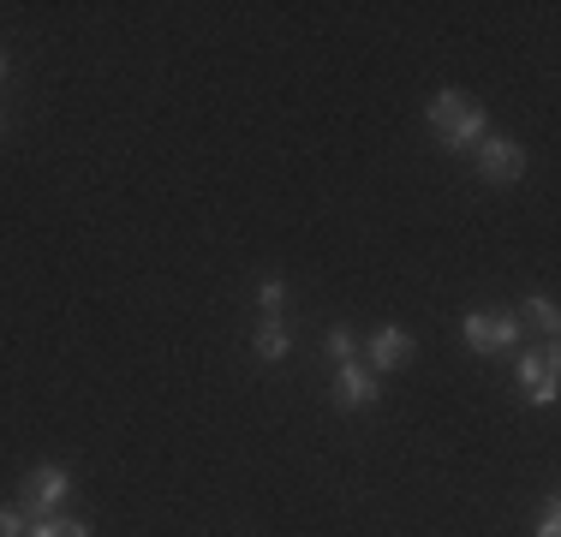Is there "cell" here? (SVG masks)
I'll return each instance as SVG.
<instances>
[{
    "label": "cell",
    "instance_id": "obj_2",
    "mask_svg": "<svg viewBox=\"0 0 561 537\" xmlns=\"http://www.w3.org/2000/svg\"><path fill=\"white\" fill-rule=\"evenodd\" d=\"M66 495H72V472H66V466H36L19 490V514L24 519H55Z\"/></svg>",
    "mask_w": 561,
    "mask_h": 537
},
{
    "label": "cell",
    "instance_id": "obj_7",
    "mask_svg": "<svg viewBox=\"0 0 561 537\" xmlns=\"http://www.w3.org/2000/svg\"><path fill=\"white\" fill-rule=\"evenodd\" d=\"M370 370H400V365H407V358H412V334L407 329H394V322H382V329L377 334H370Z\"/></svg>",
    "mask_w": 561,
    "mask_h": 537
},
{
    "label": "cell",
    "instance_id": "obj_9",
    "mask_svg": "<svg viewBox=\"0 0 561 537\" xmlns=\"http://www.w3.org/2000/svg\"><path fill=\"white\" fill-rule=\"evenodd\" d=\"M24 537H90V526L84 519H31Z\"/></svg>",
    "mask_w": 561,
    "mask_h": 537
},
{
    "label": "cell",
    "instance_id": "obj_3",
    "mask_svg": "<svg viewBox=\"0 0 561 537\" xmlns=\"http://www.w3.org/2000/svg\"><path fill=\"white\" fill-rule=\"evenodd\" d=\"M460 334H466V346H478V353H507V346H519V317H507V311H466Z\"/></svg>",
    "mask_w": 561,
    "mask_h": 537
},
{
    "label": "cell",
    "instance_id": "obj_6",
    "mask_svg": "<svg viewBox=\"0 0 561 537\" xmlns=\"http://www.w3.org/2000/svg\"><path fill=\"white\" fill-rule=\"evenodd\" d=\"M377 388H382V376L370 370V365H358V358H353V365H341V370H335V400H341L346 412L370 407V400H377Z\"/></svg>",
    "mask_w": 561,
    "mask_h": 537
},
{
    "label": "cell",
    "instance_id": "obj_12",
    "mask_svg": "<svg viewBox=\"0 0 561 537\" xmlns=\"http://www.w3.org/2000/svg\"><path fill=\"white\" fill-rule=\"evenodd\" d=\"M280 299H287V287H280V281H263V287H257V305H263V311H280Z\"/></svg>",
    "mask_w": 561,
    "mask_h": 537
},
{
    "label": "cell",
    "instance_id": "obj_15",
    "mask_svg": "<svg viewBox=\"0 0 561 537\" xmlns=\"http://www.w3.org/2000/svg\"><path fill=\"white\" fill-rule=\"evenodd\" d=\"M0 84H7V48H0Z\"/></svg>",
    "mask_w": 561,
    "mask_h": 537
},
{
    "label": "cell",
    "instance_id": "obj_10",
    "mask_svg": "<svg viewBox=\"0 0 561 537\" xmlns=\"http://www.w3.org/2000/svg\"><path fill=\"white\" fill-rule=\"evenodd\" d=\"M526 311H531V322H538L543 334H556V329H561V311H556V299H550V293H531V299H526Z\"/></svg>",
    "mask_w": 561,
    "mask_h": 537
},
{
    "label": "cell",
    "instance_id": "obj_5",
    "mask_svg": "<svg viewBox=\"0 0 561 537\" xmlns=\"http://www.w3.org/2000/svg\"><path fill=\"white\" fill-rule=\"evenodd\" d=\"M478 173H484L490 185L526 180V150H519L514 138H484V144H478Z\"/></svg>",
    "mask_w": 561,
    "mask_h": 537
},
{
    "label": "cell",
    "instance_id": "obj_8",
    "mask_svg": "<svg viewBox=\"0 0 561 537\" xmlns=\"http://www.w3.org/2000/svg\"><path fill=\"white\" fill-rule=\"evenodd\" d=\"M251 346H257V358H270V365H275V358H287V353H293V334H287V322H280V317H270V322L257 329V341H251Z\"/></svg>",
    "mask_w": 561,
    "mask_h": 537
},
{
    "label": "cell",
    "instance_id": "obj_16",
    "mask_svg": "<svg viewBox=\"0 0 561 537\" xmlns=\"http://www.w3.org/2000/svg\"><path fill=\"white\" fill-rule=\"evenodd\" d=\"M0 132H7V114H0Z\"/></svg>",
    "mask_w": 561,
    "mask_h": 537
},
{
    "label": "cell",
    "instance_id": "obj_14",
    "mask_svg": "<svg viewBox=\"0 0 561 537\" xmlns=\"http://www.w3.org/2000/svg\"><path fill=\"white\" fill-rule=\"evenodd\" d=\"M538 537H561V514H556V502L538 514Z\"/></svg>",
    "mask_w": 561,
    "mask_h": 537
},
{
    "label": "cell",
    "instance_id": "obj_1",
    "mask_svg": "<svg viewBox=\"0 0 561 537\" xmlns=\"http://www.w3.org/2000/svg\"><path fill=\"white\" fill-rule=\"evenodd\" d=\"M431 132L448 150H472V144H484V107H478V96H466V90H436Z\"/></svg>",
    "mask_w": 561,
    "mask_h": 537
},
{
    "label": "cell",
    "instance_id": "obj_13",
    "mask_svg": "<svg viewBox=\"0 0 561 537\" xmlns=\"http://www.w3.org/2000/svg\"><path fill=\"white\" fill-rule=\"evenodd\" d=\"M31 526H24V514L19 507H0V537H24Z\"/></svg>",
    "mask_w": 561,
    "mask_h": 537
},
{
    "label": "cell",
    "instance_id": "obj_11",
    "mask_svg": "<svg viewBox=\"0 0 561 537\" xmlns=\"http://www.w3.org/2000/svg\"><path fill=\"white\" fill-rule=\"evenodd\" d=\"M329 358H335V365H353V334H346V329L329 334Z\"/></svg>",
    "mask_w": 561,
    "mask_h": 537
},
{
    "label": "cell",
    "instance_id": "obj_4",
    "mask_svg": "<svg viewBox=\"0 0 561 537\" xmlns=\"http://www.w3.org/2000/svg\"><path fill=\"white\" fill-rule=\"evenodd\" d=\"M556 346H543V353H526L514 365V376H519V388H526V400L531 407H556V395H561V376H556Z\"/></svg>",
    "mask_w": 561,
    "mask_h": 537
}]
</instances>
